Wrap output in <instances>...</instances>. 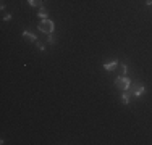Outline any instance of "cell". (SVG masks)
<instances>
[{"label":"cell","mask_w":152,"mask_h":145,"mask_svg":"<svg viewBox=\"0 0 152 145\" xmlns=\"http://www.w3.org/2000/svg\"><path fill=\"white\" fill-rule=\"evenodd\" d=\"M39 31L44 32V34H52V31H54V21H50L49 18L41 19V23H39Z\"/></svg>","instance_id":"obj_2"},{"label":"cell","mask_w":152,"mask_h":145,"mask_svg":"<svg viewBox=\"0 0 152 145\" xmlns=\"http://www.w3.org/2000/svg\"><path fill=\"white\" fill-rule=\"evenodd\" d=\"M31 6H42V0H28Z\"/></svg>","instance_id":"obj_7"},{"label":"cell","mask_w":152,"mask_h":145,"mask_svg":"<svg viewBox=\"0 0 152 145\" xmlns=\"http://www.w3.org/2000/svg\"><path fill=\"white\" fill-rule=\"evenodd\" d=\"M37 16H39L41 19L49 18V11H47V8H45V6H39V13H37Z\"/></svg>","instance_id":"obj_4"},{"label":"cell","mask_w":152,"mask_h":145,"mask_svg":"<svg viewBox=\"0 0 152 145\" xmlns=\"http://www.w3.org/2000/svg\"><path fill=\"white\" fill-rule=\"evenodd\" d=\"M146 5H152V0H146Z\"/></svg>","instance_id":"obj_13"},{"label":"cell","mask_w":152,"mask_h":145,"mask_svg":"<svg viewBox=\"0 0 152 145\" xmlns=\"http://www.w3.org/2000/svg\"><path fill=\"white\" fill-rule=\"evenodd\" d=\"M36 44H37V47L41 48V50H44V48H45V45L42 44V42H39V40H37V42H36Z\"/></svg>","instance_id":"obj_11"},{"label":"cell","mask_w":152,"mask_h":145,"mask_svg":"<svg viewBox=\"0 0 152 145\" xmlns=\"http://www.w3.org/2000/svg\"><path fill=\"white\" fill-rule=\"evenodd\" d=\"M121 100H123V103H128V102H129V95H128V93H123V95H121Z\"/></svg>","instance_id":"obj_9"},{"label":"cell","mask_w":152,"mask_h":145,"mask_svg":"<svg viewBox=\"0 0 152 145\" xmlns=\"http://www.w3.org/2000/svg\"><path fill=\"white\" fill-rule=\"evenodd\" d=\"M126 71H128V66H126L125 63H121V64H120V73H121V76H125Z\"/></svg>","instance_id":"obj_8"},{"label":"cell","mask_w":152,"mask_h":145,"mask_svg":"<svg viewBox=\"0 0 152 145\" xmlns=\"http://www.w3.org/2000/svg\"><path fill=\"white\" fill-rule=\"evenodd\" d=\"M47 35H49V37H47V42H49V44H54V42H55V39L52 37L50 34H47Z\"/></svg>","instance_id":"obj_10"},{"label":"cell","mask_w":152,"mask_h":145,"mask_svg":"<svg viewBox=\"0 0 152 145\" xmlns=\"http://www.w3.org/2000/svg\"><path fill=\"white\" fill-rule=\"evenodd\" d=\"M115 87L120 89V90H128L129 87H131V81H129L126 76H121V74H120V76L115 79Z\"/></svg>","instance_id":"obj_1"},{"label":"cell","mask_w":152,"mask_h":145,"mask_svg":"<svg viewBox=\"0 0 152 145\" xmlns=\"http://www.w3.org/2000/svg\"><path fill=\"white\" fill-rule=\"evenodd\" d=\"M142 92H144V86H133V93L136 97L142 95Z\"/></svg>","instance_id":"obj_6"},{"label":"cell","mask_w":152,"mask_h":145,"mask_svg":"<svg viewBox=\"0 0 152 145\" xmlns=\"http://www.w3.org/2000/svg\"><path fill=\"white\" fill-rule=\"evenodd\" d=\"M116 66H118V61H107L105 64H103V68H105L107 71H113V69H116Z\"/></svg>","instance_id":"obj_3"},{"label":"cell","mask_w":152,"mask_h":145,"mask_svg":"<svg viewBox=\"0 0 152 145\" xmlns=\"http://www.w3.org/2000/svg\"><path fill=\"white\" fill-rule=\"evenodd\" d=\"M3 19H5V21H8V19H11V15H5V16H3Z\"/></svg>","instance_id":"obj_12"},{"label":"cell","mask_w":152,"mask_h":145,"mask_svg":"<svg viewBox=\"0 0 152 145\" xmlns=\"http://www.w3.org/2000/svg\"><path fill=\"white\" fill-rule=\"evenodd\" d=\"M23 37H26L28 40H31V42H37V35L31 34V32H28V31H23Z\"/></svg>","instance_id":"obj_5"}]
</instances>
